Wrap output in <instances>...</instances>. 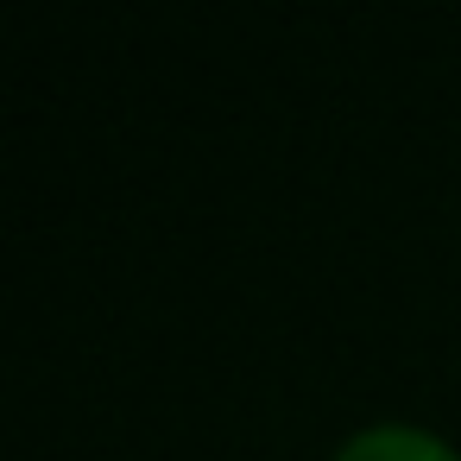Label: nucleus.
Masks as SVG:
<instances>
[{"label":"nucleus","instance_id":"1","mask_svg":"<svg viewBox=\"0 0 461 461\" xmlns=\"http://www.w3.org/2000/svg\"><path fill=\"white\" fill-rule=\"evenodd\" d=\"M335 461H461L436 429H417V423H373V429H354Z\"/></svg>","mask_w":461,"mask_h":461}]
</instances>
